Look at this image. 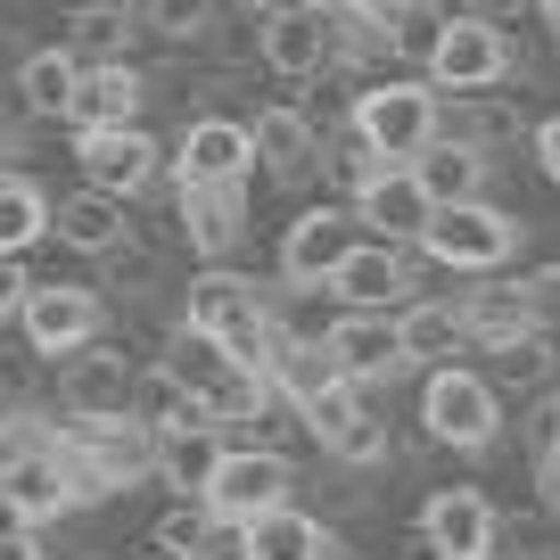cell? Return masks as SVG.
<instances>
[{
    "instance_id": "6da1fadb",
    "label": "cell",
    "mask_w": 560,
    "mask_h": 560,
    "mask_svg": "<svg viewBox=\"0 0 560 560\" xmlns=\"http://www.w3.org/2000/svg\"><path fill=\"white\" fill-rule=\"evenodd\" d=\"M58 454H67L83 503H100V494H124V487L158 478V429L140 412H67L58 420Z\"/></svg>"
},
{
    "instance_id": "7a4b0ae2",
    "label": "cell",
    "mask_w": 560,
    "mask_h": 560,
    "mask_svg": "<svg viewBox=\"0 0 560 560\" xmlns=\"http://www.w3.org/2000/svg\"><path fill=\"white\" fill-rule=\"evenodd\" d=\"M182 322H198L207 338H223L240 363H272L280 347V314H272V289L247 272H231V264H207V272H190V289H182Z\"/></svg>"
},
{
    "instance_id": "3957f363",
    "label": "cell",
    "mask_w": 560,
    "mask_h": 560,
    "mask_svg": "<svg viewBox=\"0 0 560 560\" xmlns=\"http://www.w3.org/2000/svg\"><path fill=\"white\" fill-rule=\"evenodd\" d=\"M420 429H429V445H445V454H487V445L503 438V387H494V371L429 363V380H420Z\"/></svg>"
},
{
    "instance_id": "277c9868",
    "label": "cell",
    "mask_w": 560,
    "mask_h": 560,
    "mask_svg": "<svg viewBox=\"0 0 560 560\" xmlns=\"http://www.w3.org/2000/svg\"><path fill=\"white\" fill-rule=\"evenodd\" d=\"M420 247H429L445 272H470L478 280V272H511V256L527 247V231H520V214L487 207V198H454V207L429 214Z\"/></svg>"
},
{
    "instance_id": "5b68a950",
    "label": "cell",
    "mask_w": 560,
    "mask_h": 560,
    "mask_svg": "<svg viewBox=\"0 0 560 560\" xmlns=\"http://www.w3.org/2000/svg\"><path fill=\"white\" fill-rule=\"evenodd\" d=\"M429 83L454 91V100H478V91H503L511 67H520V42L511 25H487V18H445L438 25V50L420 58Z\"/></svg>"
},
{
    "instance_id": "8992f818",
    "label": "cell",
    "mask_w": 560,
    "mask_h": 560,
    "mask_svg": "<svg viewBox=\"0 0 560 560\" xmlns=\"http://www.w3.org/2000/svg\"><path fill=\"white\" fill-rule=\"evenodd\" d=\"M256 58H264V74H280L289 91H305L314 74L338 67V9H322V0L272 9V18L256 25Z\"/></svg>"
},
{
    "instance_id": "52a82bcc",
    "label": "cell",
    "mask_w": 560,
    "mask_h": 560,
    "mask_svg": "<svg viewBox=\"0 0 560 560\" xmlns=\"http://www.w3.org/2000/svg\"><path fill=\"white\" fill-rule=\"evenodd\" d=\"M354 124L371 132V149L387 165H412L445 132V100H438V83H371V91H354Z\"/></svg>"
},
{
    "instance_id": "ba28073f",
    "label": "cell",
    "mask_w": 560,
    "mask_h": 560,
    "mask_svg": "<svg viewBox=\"0 0 560 560\" xmlns=\"http://www.w3.org/2000/svg\"><path fill=\"white\" fill-rule=\"evenodd\" d=\"M298 503V470H289V454H272V445H223V462H214L207 478V511L223 527H247L264 520V511Z\"/></svg>"
},
{
    "instance_id": "9c48e42d",
    "label": "cell",
    "mask_w": 560,
    "mask_h": 560,
    "mask_svg": "<svg viewBox=\"0 0 560 560\" xmlns=\"http://www.w3.org/2000/svg\"><path fill=\"white\" fill-rule=\"evenodd\" d=\"M298 420L314 429V445L338 462V470H371V462H387V420L371 412V396L354 380L322 387L314 404H298Z\"/></svg>"
},
{
    "instance_id": "30bf717a",
    "label": "cell",
    "mask_w": 560,
    "mask_h": 560,
    "mask_svg": "<svg viewBox=\"0 0 560 560\" xmlns=\"http://www.w3.org/2000/svg\"><path fill=\"white\" fill-rule=\"evenodd\" d=\"M25 347L50 354V363H67L74 347H91V338L107 330V298L100 289H83V280H34V298H25Z\"/></svg>"
},
{
    "instance_id": "8fae6325",
    "label": "cell",
    "mask_w": 560,
    "mask_h": 560,
    "mask_svg": "<svg viewBox=\"0 0 560 560\" xmlns=\"http://www.w3.org/2000/svg\"><path fill=\"white\" fill-rule=\"evenodd\" d=\"M363 247V214H347V207H305L298 223L280 231V280L289 289H330L338 280V264Z\"/></svg>"
},
{
    "instance_id": "7c38bea8",
    "label": "cell",
    "mask_w": 560,
    "mask_h": 560,
    "mask_svg": "<svg viewBox=\"0 0 560 560\" xmlns=\"http://www.w3.org/2000/svg\"><path fill=\"white\" fill-rule=\"evenodd\" d=\"M420 544L438 560H487L503 552V511H494L487 487H438L420 503Z\"/></svg>"
},
{
    "instance_id": "4fadbf2b",
    "label": "cell",
    "mask_w": 560,
    "mask_h": 560,
    "mask_svg": "<svg viewBox=\"0 0 560 560\" xmlns=\"http://www.w3.org/2000/svg\"><path fill=\"white\" fill-rule=\"evenodd\" d=\"M462 330H470V347H520V338L544 330V305H536V280L520 272H478L470 289H462Z\"/></svg>"
},
{
    "instance_id": "5bb4252c",
    "label": "cell",
    "mask_w": 560,
    "mask_h": 560,
    "mask_svg": "<svg viewBox=\"0 0 560 560\" xmlns=\"http://www.w3.org/2000/svg\"><path fill=\"white\" fill-rule=\"evenodd\" d=\"M74 165H83L91 190H116V198H140L158 190L165 174V149L140 124H107V132H74Z\"/></svg>"
},
{
    "instance_id": "9a60e30c",
    "label": "cell",
    "mask_w": 560,
    "mask_h": 560,
    "mask_svg": "<svg viewBox=\"0 0 560 560\" xmlns=\"http://www.w3.org/2000/svg\"><path fill=\"white\" fill-rule=\"evenodd\" d=\"M132 396H140V363L107 338H91L58 363V404L67 412H132Z\"/></svg>"
},
{
    "instance_id": "2e32d148",
    "label": "cell",
    "mask_w": 560,
    "mask_h": 560,
    "mask_svg": "<svg viewBox=\"0 0 560 560\" xmlns=\"http://www.w3.org/2000/svg\"><path fill=\"white\" fill-rule=\"evenodd\" d=\"M256 174V124L247 116H190L174 149V182H247Z\"/></svg>"
},
{
    "instance_id": "e0dca14e",
    "label": "cell",
    "mask_w": 560,
    "mask_h": 560,
    "mask_svg": "<svg viewBox=\"0 0 560 560\" xmlns=\"http://www.w3.org/2000/svg\"><path fill=\"white\" fill-rule=\"evenodd\" d=\"M330 298H338V314H396V305L412 298V256H404L396 240H363L338 264Z\"/></svg>"
},
{
    "instance_id": "ac0fdd59",
    "label": "cell",
    "mask_w": 560,
    "mask_h": 560,
    "mask_svg": "<svg viewBox=\"0 0 560 560\" xmlns=\"http://www.w3.org/2000/svg\"><path fill=\"white\" fill-rule=\"evenodd\" d=\"M247 124H256V174H272V182L322 174V124L305 116V100H264Z\"/></svg>"
},
{
    "instance_id": "d6986e66",
    "label": "cell",
    "mask_w": 560,
    "mask_h": 560,
    "mask_svg": "<svg viewBox=\"0 0 560 560\" xmlns=\"http://www.w3.org/2000/svg\"><path fill=\"white\" fill-rule=\"evenodd\" d=\"M322 347H330V363L347 371L354 387H380V380H396V371L412 363L396 314H338L330 330H322Z\"/></svg>"
},
{
    "instance_id": "ffe728a7",
    "label": "cell",
    "mask_w": 560,
    "mask_h": 560,
    "mask_svg": "<svg viewBox=\"0 0 560 560\" xmlns=\"http://www.w3.org/2000/svg\"><path fill=\"white\" fill-rule=\"evenodd\" d=\"M354 214H363V231L371 240H420V231H429V214H438V198L420 190V174L412 165H380V174L363 182V190H354Z\"/></svg>"
},
{
    "instance_id": "44dd1931",
    "label": "cell",
    "mask_w": 560,
    "mask_h": 560,
    "mask_svg": "<svg viewBox=\"0 0 560 560\" xmlns=\"http://www.w3.org/2000/svg\"><path fill=\"white\" fill-rule=\"evenodd\" d=\"M182 240L207 264H231L247 240V182H182Z\"/></svg>"
},
{
    "instance_id": "7402d4cb",
    "label": "cell",
    "mask_w": 560,
    "mask_h": 560,
    "mask_svg": "<svg viewBox=\"0 0 560 560\" xmlns=\"http://www.w3.org/2000/svg\"><path fill=\"white\" fill-rule=\"evenodd\" d=\"M50 240L74 247V256H91V264H107V256H124V247H132V214H124L116 190H91V182H83L74 198H58Z\"/></svg>"
},
{
    "instance_id": "603a6c76",
    "label": "cell",
    "mask_w": 560,
    "mask_h": 560,
    "mask_svg": "<svg viewBox=\"0 0 560 560\" xmlns=\"http://www.w3.org/2000/svg\"><path fill=\"white\" fill-rule=\"evenodd\" d=\"M140 100H149V74H140L132 58H107V67H83V91H74V132L140 124Z\"/></svg>"
},
{
    "instance_id": "cb8c5ba5",
    "label": "cell",
    "mask_w": 560,
    "mask_h": 560,
    "mask_svg": "<svg viewBox=\"0 0 560 560\" xmlns=\"http://www.w3.org/2000/svg\"><path fill=\"white\" fill-rule=\"evenodd\" d=\"M83 503V487H74V470H67V454H34L25 470H9V520L18 527H50V520H67V511Z\"/></svg>"
},
{
    "instance_id": "d4e9b609",
    "label": "cell",
    "mask_w": 560,
    "mask_h": 560,
    "mask_svg": "<svg viewBox=\"0 0 560 560\" xmlns=\"http://www.w3.org/2000/svg\"><path fill=\"white\" fill-rule=\"evenodd\" d=\"M74 91H83V58L58 42V50H25L18 67V107L34 124H74Z\"/></svg>"
},
{
    "instance_id": "484cf974",
    "label": "cell",
    "mask_w": 560,
    "mask_h": 560,
    "mask_svg": "<svg viewBox=\"0 0 560 560\" xmlns=\"http://www.w3.org/2000/svg\"><path fill=\"white\" fill-rule=\"evenodd\" d=\"M240 552L247 560H338V544H330V527H322L314 511L280 503V511H264V520L240 527Z\"/></svg>"
},
{
    "instance_id": "4316f807",
    "label": "cell",
    "mask_w": 560,
    "mask_h": 560,
    "mask_svg": "<svg viewBox=\"0 0 560 560\" xmlns=\"http://www.w3.org/2000/svg\"><path fill=\"white\" fill-rule=\"evenodd\" d=\"M412 174H420V190L438 198V207H454V198H487V149H470L462 132H438L412 158Z\"/></svg>"
},
{
    "instance_id": "83f0119b",
    "label": "cell",
    "mask_w": 560,
    "mask_h": 560,
    "mask_svg": "<svg viewBox=\"0 0 560 560\" xmlns=\"http://www.w3.org/2000/svg\"><path fill=\"white\" fill-rule=\"evenodd\" d=\"M396 330H404V354H412V363H462V347H470L454 298H420V305L404 298L396 305Z\"/></svg>"
},
{
    "instance_id": "f1b7e54d",
    "label": "cell",
    "mask_w": 560,
    "mask_h": 560,
    "mask_svg": "<svg viewBox=\"0 0 560 560\" xmlns=\"http://www.w3.org/2000/svg\"><path fill=\"white\" fill-rule=\"evenodd\" d=\"M272 387H280V404H289V412H298V404H314L322 387H338L347 380V371L330 363V347H322V338H298V330H280V347H272Z\"/></svg>"
},
{
    "instance_id": "f546056e",
    "label": "cell",
    "mask_w": 560,
    "mask_h": 560,
    "mask_svg": "<svg viewBox=\"0 0 560 560\" xmlns=\"http://www.w3.org/2000/svg\"><path fill=\"white\" fill-rule=\"evenodd\" d=\"M231 363H240V354H231L223 338H207L198 322H174V330H165V347H158V371H165V380H182L190 396H207Z\"/></svg>"
},
{
    "instance_id": "4dcf8cb0",
    "label": "cell",
    "mask_w": 560,
    "mask_h": 560,
    "mask_svg": "<svg viewBox=\"0 0 560 560\" xmlns=\"http://www.w3.org/2000/svg\"><path fill=\"white\" fill-rule=\"evenodd\" d=\"M50 214H58V207L42 198V182L9 165V174H0V256H25V247H42V240H50Z\"/></svg>"
},
{
    "instance_id": "1f68e13d",
    "label": "cell",
    "mask_w": 560,
    "mask_h": 560,
    "mask_svg": "<svg viewBox=\"0 0 560 560\" xmlns=\"http://www.w3.org/2000/svg\"><path fill=\"white\" fill-rule=\"evenodd\" d=\"M272 404H280V387H272V371H256V363H231L223 380L207 387V420L214 429H256Z\"/></svg>"
},
{
    "instance_id": "d6a6232c",
    "label": "cell",
    "mask_w": 560,
    "mask_h": 560,
    "mask_svg": "<svg viewBox=\"0 0 560 560\" xmlns=\"http://www.w3.org/2000/svg\"><path fill=\"white\" fill-rule=\"evenodd\" d=\"M67 50L83 58V67H107V58L132 50V9L124 0H83L67 18Z\"/></svg>"
},
{
    "instance_id": "836d02e7",
    "label": "cell",
    "mask_w": 560,
    "mask_h": 560,
    "mask_svg": "<svg viewBox=\"0 0 560 560\" xmlns=\"http://www.w3.org/2000/svg\"><path fill=\"white\" fill-rule=\"evenodd\" d=\"M214 462H223V429H174V438H158V478L174 494H207Z\"/></svg>"
},
{
    "instance_id": "e575fe53",
    "label": "cell",
    "mask_w": 560,
    "mask_h": 560,
    "mask_svg": "<svg viewBox=\"0 0 560 560\" xmlns=\"http://www.w3.org/2000/svg\"><path fill=\"white\" fill-rule=\"evenodd\" d=\"M223 536H231V527L207 511V494H182L174 511H158V544L174 560H214V552H223Z\"/></svg>"
},
{
    "instance_id": "d590c367",
    "label": "cell",
    "mask_w": 560,
    "mask_h": 560,
    "mask_svg": "<svg viewBox=\"0 0 560 560\" xmlns=\"http://www.w3.org/2000/svg\"><path fill=\"white\" fill-rule=\"evenodd\" d=\"M445 132H462V140H470V149H487V158H503L511 140H527V132H536V124H527V116H520V107H511V100H494V91H478V100L462 107V116H445Z\"/></svg>"
},
{
    "instance_id": "8d00e7d4",
    "label": "cell",
    "mask_w": 560,
    "mask_h": 560,
    "mask_svg": "<svg viewBox=\"0 0 560 560\" xmlns=\"http://www.w3.org/2000/svg\"><path fill=\"white\" fill-rule=\"evenodd\" d=\"M380 149H371V132H363V124H330V132H322V174H330V182H347V190H363V182L371 174H380Z\"/></svg>"
},
{
    "instance_id": "74e56055",
    "label": "cell",
    "mask_w": 560,
    "mask_h": 560,
    "mask_svg": "<svg viewBox=\"0 0 560 560\" xmlns=\"http://www.w3.org/2000/svg\"><path fill=\"white\" fill-rule=\"evenodd\" d=\"M487 363H494V387H544L552 380V330L520 338V347H494Z\"/></svg>"
},
{
    "instance_id": "f35d334b",
    "label": "cell",
    "mask_w": 560,
    "mask_h": 560,
    "mask_svg": "<svg viewBox=\"0 0 560 560\" xmlns=\"http://www.w3.org/2000/svg\"><path fill=\"white\" fill-rule=\"evenodd\" d=\"M140 25L158 42H198L214 25V0H140Z\"/></svg>"
},
{
    "instance_id": "ab89813d",
    "label": "cell",
    "mask_w": 560,
    "mask_h": 560,
    "mask_svg": "<svg viewBox=\"0 0 560 560\" xmlns=\"http://www.w3.org/2000/svg\"><path fill=\"white\" fill-rule=\"evenodd\" d=\"M25 298H34V280H25V256H0V322H18Z\"/></svg>"
},
{
    "instance_id": "60d3db41",
    "label": "cell",
    "mask_w": 560,
    "mask_h": 560,
    "mask_svg": "<svg viewBox=\"0 0 560 560\" xmlns=\"http://www.w3.org/2000/svg\"><path fill=\"white\" fill-rule=\"evenodd\" d=\"M527 149H536V174L560 190V116H536V132H527Z\"/></svg>"
},
{
    "instance_id": "b9f144b4",
    "label": "cell",
    "mask_w": 560,
    "mask_h": 560,
    "mask_svg": "<svg viewBox=\"0 0 560 560\" xmlns=\"http://www.w3.org/2000/svg\"><path fill=\"white\" fill-rule=\"evenodd\" d=\"M536 0H462V18H487V25H520Z\"/></svg>"
},
{
    "instance_id": "7bdbcfd3",
    "label": "cell",
    "mask_w": 560,
    "mask_h": 560,
    "mask_svg": "<svg viewBox=\"0 0 560 560\" xmlns=\"http://www.w3.org/2000/svg\"><path fill=\"white\" fill-rule=\"evenodd\" d=\"M536 511H544V520H560V454L536 462Z\"/></svg>"
},
{
    "instance_id": "ee69618b",
    "label": "cell",
    "mask_w": 560,
    "mask_h": 560,
    "mask_svg": "<svg viewBox=\"0 0 560 560\" xmlns=\"http://www.w3.org/2000/svg\"><path fill=\"white\" fill-rule=\"evenodd\" d=\"M0 560H42V527H0Z\"/></svg>"
},
{
    "instance_id": "f6af8a7d",
    "label": "cell",
    "mask_w": 560,
    "mask_h": 560,
    "mask_svg": "<svg viewBox=\"0 0 560 560\" xmlns=\"http://www.w3.org/2000/svg\"><path fill=\"white\" fill-rule=\"evenodd\" d=\"M34 380V347H0V387H25Z\"/></svg>"
},
{
    "instance_id": "bcb514c9",
    "label": "cell",
    "mask_w": 560,
    "mask_h": 560,
    "mask_svg": "<svg viewBox=\"0 0 560 560\" xmlns=\"http://www.w3.org/2000/svg\"><path fill=\"white\" fill-rule=\"evenodd\" d=\"M536 305H544V330H560V272H536Z\"/></svg>"
},
{
    "instance_id": "7dc6e473",
    "label": "cell",
    "mask_w": 560,
    "mask_h": 560,
    "mask_svg": "<svg viewBox=\"0 0 560 560\" xmlns=\"http://www.w3.org/2000/svg\"><path fill=\"white\" fill-rule=\"evenodd\" d=\"M214 560H247V552H240V527H231V536H223V552H214Z\"/></svg>"
},
{
    "instance_id": "c3c4849f",
    "label": "cell",
    "mask_w": 560,
    "mask_h": 560,
    "mask_svg": "<svg viewBox=\"0 0 560 560\" xmlns=\"http://www.w3.org/2000/svg\"><path fill=\"white\" fill-rule=\"evenodd\" d=\"M536 9H544V25H552V34H560V0H536Z\"/></svg>"
},
{
    "instance_id": "681fc988",
    "label": "cell",
    "mask_w": 560,
    "mask_h": 560,
    "mask_svg": "<svg viewBox=\"0 0 560 560\" xmlns=\"http://www.w3.org/2000/svg\"><path fill=\"white\" fill-rule=\"evenodd\" d=\"M9 412H18V387H0V420H9Z\"/></svg>"
},
{
    "instance_id": "f907efd6",
    "label": "cell",
    "mask_w": 560,
    "mask_h": 560,
    "mask_svg": "<svg viewBox=\"0 0 560 560\" xmlns=\"http://www.w3.org/2000/svg\"><path fill=\"white\" fill-rule=\"evenodd\" d=\"M247 9H256V18H272V9H289V0H247Z\"/></svg>"
},
{
    "instance_id": "816d5d0a",
    "label": "cell",
    "mask_w": 560,
    "mask_h": 560,
    "mask_svg": "<svg viewBox=\"0 0 560 560\" xmlns=\"http://www.w3.org/2000/svg\"><path fill=\"white\" fill-rule=\"evenodd\" d=\"M140 560H174V552H165V544H149V552H140Z\"/></svg>"
},
{
    "instance_id": "f5cc1de1",
    "label": "cell",
    "mask_w": 560,
    "mask_h": 560,
    "mask_svg": "<svg viewBox=\"0 0 560 560\" xmlns=\"http://www.w3.org/2000/svg\"><path fill=\"white\" fill-rule=\"evenodd\" d=\"M487 560H520V552H487Z\"/></svg>"
},
{
    "instance_id": "db71d44e",
    "label": "cell",
    "mask_w": 560,
    "mask_h": 560,
    "mask_svg": "<svg viewBox=\"0 0 560 560\" xmlns=\"http://www.w3.org/2000/svg\"><path fill=\"white\" fill-rule=\"evenodd\" d=\"M124 9H140V0H124Z\"/></svg>"
}]
</instances>
